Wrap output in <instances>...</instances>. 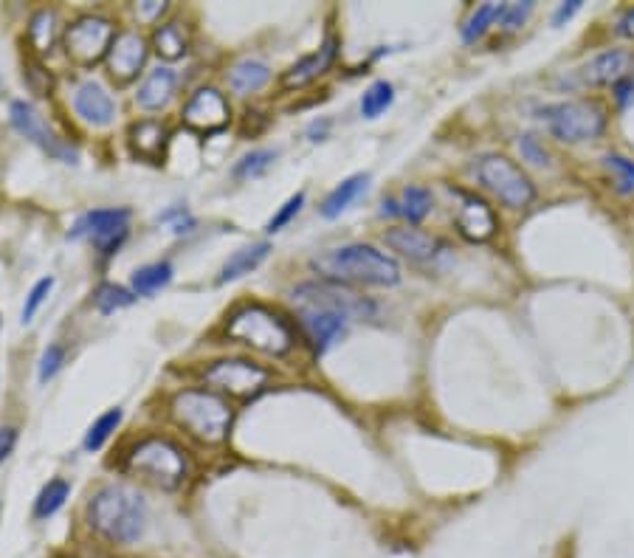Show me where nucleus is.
<instances>
[{
	"instance_id": "nucleus-22",
	"label": "nucleus",
	"mask_w": 634,
	"mask_h": 558,
	"mask_svg": "<svg viewBox=\"0 0 634 558\" xmlns=\"http://www.w3.org/2000/svg\"><path fill=\"white\" fill-rule=\"evenodd\" d=\"M457 226L468 240H488L496 232V217L485 203L471 195H463V206L457 212Z\"/></svg>"
},
{
	"instance_id": "nucleus-4",
	"label": "nucleus",
	"mask_w": 634,
	"mask_h": 558,
	"mask_svg": "<svg viewBox=\"0 0 634 558\" xmlns=\"http://www.w3.org/2000/svg\"><path fill=\"white\" fill-rule=\"evenodd\" d=\"M229 339L246 344L251 350H260L265 356H285L294 347V333L285 325V319L268 310L265 305H246L232 313L226 325Z\"/></svg>"
},
{
	"instance_id": "nucleus-8",
	"label": "nucleus",
	"mask_w": 634,
	"mask_h": 558,
	"mask_svg": "<svg viewBox=\"0 0 634 558\" xmlns=\"http://www.w3.org/2000/svg\"><path fill=\"white\" fill-rule=\"evenodd\" d=\"M203 381L212 387L217 395H229V398H240L248 401L254 395H260L268 384V370L243 361V358H226V361H215L212 367H206Z\"/></svg>"
},
{
	"instance_id": "nucleus-12",
	"label": "nucleus",
	"mask_w": 634,
	"mask_h": 558,
	"mask_svg": "<svg viewBox=\"0 0 634 558\" xmlns=\"http://www.w3.org/2000/svg\"><path fill=\"white\" fill-rule=\"evenodd\" d=\"M9 116H12V124H15V130L20 136H26L31 144H37L40 150H46L51 158H60L65 164H74L79 158L77 147H71L68 141H62L48 122L37 113V108L31 105V102H23V99H17L12 102V108H9Z\"/></svg>"
},
{
	"instance_id": "nucleus-9",
	"label": "nucleus",
	"mask_w": 634,
	"mask_h": 558,
	"mask_svg": "<svg viewBox=\"0 0 634 558\" xmlns=\"http://www.w3.org/2000/svg\"><path fill=\"white\" fill-rule=\"evenodd\" d=\"M116 40V29L108 17H79L65 29V51L77 65H96L108 57L110 46Z\"/></svg>"
},
{
	"instance_id": "nucleus-34",
	"label": "nucleus",
	"mask_w": 634,
	"mask_h": 558,
	"mask_svg": "<svg viewBox=\"0 0 634 558\" xmlns=\"http://www.w3.org/2000/svg\"><path fill=\"white\" fill-rule=\"evenodd\" d=\"M54 37H57V15L54 12L43 9V12H37V15L31 17L29 40L34 43L37 51H51Z\"/></svg>"
},
{
	"instance_id": "nucleus-43",
	"label": "nucleus",
	"mask_w": 634,
	"mask_h": 558,
	"mask_svg": "<svg viewBox=\"0 0 634 558\" xmlns=\"http://www.w3.org/2000/svg\"><path fill=\"white\" fill-rule=\"evenodd\" d=\"M15 440H17V432L15 429H0V460H6L12 449H15Z\"/></svg>"
},
{
	"instance_id": "nucleus-39",
	"label": "nucleus",
	"mask_w": 634,
	"mask_h": 558,
	"mask_svg": "<svg viewBox=\"0 0 634 558\" xmlns=\"http://www.w3.org/2000/svg\"><path fill=\"white\" fill-rule=\"evenodd\" d=\"M26 82H29V88L37 96H46L48 91H51V85H54V79H51V74H48L46 68L40 65V62H26Z\"/></svg>"
},
{
	"instance_id": "nucleus-32",
	"label": "nucleus",
	"mask_w": 634,
	"mask_h": 558,
	"mask_svg": "<svg viewBox=\"0 0 634 558\" xmlns=\"http://www.w3.org/2000/svg\"><path fill=\"white\" fill-rule=\"evenodd\" d=\"M277 153L274 150H254V153L243 155L237 164H234L232 175L237 181H251V178H260L268 172V167L274 164Z\"/></svg>"
},
{
	"instance_id": "nucleus-35",
	"label": "nucleus",
	"mask_w": 634,
	"mask_h": 558,
	"mask_svg": "<svg viewBox=\"0 0 634 558\" xmlns=\"http://www.w3.org/2000/svg\"><path fill=\"white\" fill-rule=\"evenodd\" d=\"M119 423H122V409L116 406V409L105 412V415H102V418L96 420L91 429H88V434H85V449L88 451L102 449V446L108 443L110 434L119 429Z\"/></svg>"
},
{
	"instance_id": "nucleus-14",
	"label": "nucleus",
	"mask_w": 634,
	"mask_h": 558,
	"mask_svg": "<svg viewBox=\"0 0 634 558\" xmlns=\"http://www.w3.org/2000/svg\"><path fill=\"white\" fill-rule=\"evenodd\" d=\"M232 108L226 102V96L215 88H201L189 96L184 105V122L198 130V133H217L229 124Z\"/></svg>"
},
{
	"instance_id": "nucleus-6",
	"label": "nucleus",
	"mask_w": 634,
	"mask_h": 558,
	"mask_svg": "<svg viewBox=\"0 0 634 558\" xmlns=\"http://www.w3.org/2000/svg\"><path fill=\"white\" fill-rule=\"evenodd\" d=\"M127 468L133 474H139L147 482H153L164 491H175L181 488L189 474V465H186L184 451L178 449L175 443L164 440V437H147L141 440L139 446L133 449L130 460H127Z\"/></svg>"
},
{
	"instance_id": "nucleus-18",
	"label": "nucleus",
	"mask_w": 634,
	"mask_h": 558,
	"mask_svg": "<svg viewBox=\"0 0 634 558\" xmlns=\"http://www.w3.org/2000/svg\"><path fill=\"white\" fill-rule=\"evenodd\" d=\"M74 110L93 127H108L116 116L110 93L99 82H82L74 93Z\"/></svg>"
},
{
	"instance_id": "nucleus-45",
	"label": "nucleus",
	"mask_w": 634,
	"mask_h": 558,
	"mask_svg": "<svg viewBox=\"0 0 634 558\" xmlns=\"http://www.w3.org/2000/svg\"><path fill=\"white\" fill-rule=\"evenodd\" d=\"M615 91H618V102H620V105H623V108H626V105H629V99H632V96H634V82H632V77L623 79V82H618V85H615Z\"/></svg>"
},
{
	"instance_id": "nucleus-3",
	"label": "nucleus",
	"mask_w": 634,
	"mask_h": 558,
	"mask_svg": "<svg viewBox=\"0 0 634 558\" xmlns=\"http://www.w3.org/2000/svg\"><path fill=\"white\" fill-rule=\"evenodd\" d=\"M172 420L184 429L189 437L201 440L206 446L226 443L232 429V403L212 389H184L170 403Z\"/></svg>"
},
{
	"instance_id": "nucleus-25",
	"label": "nucleus",
	"mask_w": 634,
	"mask_h": 558,
	"mask_svg": "<svg viewBox=\"0 0 634 558\" xmlns=\"http://www.w3.org/2000/svg\"><path fill=\"white\" fill-rule=\"evenodd\" d=\"M167 136H170V130L161 122H153V119H144V122H136L130 127V144H133V150L144 155V158H150V161L161 158L164 147H167Z\"/></svg>"
},
{
	"instance_id": "nucleus-30",
	"label": "nucleus",
	"mask_w": 634,
	"mask_h": 558,
	"mask_svg": "<svg viewBox=\"0 0 634 558\" xmlns=\"http://www.w3.org/2000/svg\"><path fill=\"white\" fill-rule=\"evenodd\" d=\"M71 496V485L65 480H51L40 491L37 496V502H34V516L37 519H48V516H54V513L60 511L62 505H65V499Z\"/></svg>"
},
{
	"instance_id": "nucleus-11",
	"label": "nucleus",
	"mask_w": 634,
	"mask_h": 558,
	"mask_svg": "<svg viewBox=\"0 0 634 558\" xmlns=\"http://www.w3.org/2000/svg\"><path fill=\"white\" fill-rule=\"evenodd\" d=\"M294 302L299 308L336 310V313H344L347 319H370L375 313V305L370 299L353 294L347 288H339L336 282H325V285L305 282L294 291Z\"/></svg>"
},
{
	"instance_id": "nucleus-17",
	"label": "nucleus",
	"mask_w": 634,
	"mask_h": 558,
	"mask_svg": "<svg viewBox=\"0 0 634 558\" xmlns=\"http://www.w3.org/2000/svg\"><path fill=\"white\" fill-rule=\"evenodd\" d=\"M147 62V40L136 31H122L116 34L113 46L108 51V74L119 85L139 77V71Z\"/></svg>"
},
{
	"instance_id": "nucleus-28",
	"label": "nucleus",
	"mask_w": 634,
	"mask_h": 558,
	"mask_svg": "<svg viewBox=\"0 0 634 558\" xmlns=\"http://www.w3.org/2000/svg\"><path fill=\"white\" fill-rule=\"evenodd\" d=\"M392 102H395V88H392V82H387V79L372 82L370 88L364 91V96H361V116H364V119H378Z\"/></svg>"
},
{
	"instance_id": "nucleus-2",
	"label": "nucleus",
	"mask_w": 634,
	"mask_h": 558,
	"mask_svg": "<svg viewBox=\"0 0 634 558\" xmlns=\"http://www.w3.org/2000/svg\"><path fill=\"white\" fill-rule=\"evenodd\" d=\"M147 502L127 485H108L88 505V522L110 544H136L147 530Z\"/></svg>"
},
{
	"instance_id": "nucleus-38",
	"label": "nucleus",
	"mask_w": 634,
	"mask_h": 558,
	"mask_svg": "<svg viewBox=\"0 0 634 558\" xmlns=\"http://www.w3.org/2000/svg\"><path fill=\"white\" fill-rule=\"evenodd\" d=\"M51 288H54V279L51 277L40 279V282L31 288L29 296H26V305H23V322H31V319H34V313L40 310L43 302H46V296L51 294Z\"/></svg>"
},
{
	"instance_id": "nucleus-40",
	"label": "nucleus",
	"mask_w": 634,
	"mask_h": 558,
	"mask_svg": "<svg viewBox=\"0 0 634 558\" xmlns=\"http://www.w3.org/2000/svg\"><path fill=\"white\" fill-rule=\"evenodd\" d=\"M62 364H65V350H62L60 344H51L46 353H43V358H40V381L43 384L51 381L62 370Z\"/></svg>"
},
{
	"instance_id": "nucleus-27",
	"label": "nucleus",
	"mask_w": 634,
	"mask_h": 558,
	"mask_svg": "<svg viewBox=\"0 0 634 558\" xmlns=\"http://www.w3.org/2000/svg\"><path fill=\"white\" fill-rule=\"evenodd\" d=\"M172 274H175V268H172L167 260H164V263L141 265L139 271L133 274V291H136L139 296L158 294L161 288H167V285H170Z\"/></svg>"
},
{
	"instance_id": "nucleus-33",
	"label": "nucleus",
	"mask_w": 634,
	"mask_h": 558,
	"mask_svg": "<svg viewBox=\"0 0 634 558\" xmlns=\"http://www.w3.org/2000/svg\"><path fill=\"white\" fill-rule=\"evenodd\" d=\"M93 302L102 313H116V310L130 308L136 302V296L130 294L122 285H113V282H102L93 294Z\"/></svg>"
},
{
	"instance_id": "nucleus-16",
	"label": "nucleus",
	"mask_w": 634,
	"mask_h": 558,
	"mask_svg": "<svg viewBox=\"0 0 634 558\" xmlns=\"http://www.w3.org/2000/svg\"><path fill=\"white\" fill-rule=\"evenodd\" d=\"M387 246L398 251L401 257L412 260V263H434L437 257L446 254V243L434 234L423 232L418 226H395L384 234Z\"/></svg>"
},
{
	"instance_id": "nucleus-36",
	"label": "nucleus",
	"mask_w": 634,
	"mask_h": 558,
	"mask_svg": "<svg viewBox=\"0 0 634 558\" xmlns=\"http://www.w3.org/2000/svg\"><path fill=\"white\" fill-rule=\"evenodd\" d=\"M604 161H606V167L615 172L618 192H623V195L634 192V158H626V155H620V153H609Z\"/></svg>"
},
{
	"instance_id": "nucleus-7",
	"label": "nucleus",
	"mask_w": 634,
	"mask_h": 558,
	"mask_svg": "<svg viewBox=\"0 0 634 558\" xmlns=\"http://www.w3.org/2000/svg\"><path fill=\"white\" fill-rule=\"evenodd\" d=\"M474 175L494 198H499L511 209H525L536 198L530 178L505 155H482L474 164Z\"/></svg>"
},
{
	"instance_id": "nucleus-42",
	"label": "nucleus",
	"mask_w": 634,
	"mask_h": 558,
	"mask_svg": "<svg viewBox=\"0 0 634 558\" xmlns=\"http://www.w3.org/2000/svg\"><path fill=\"white\" fill-rule=\"evenodd\" d=\"M519 150H522V155H525L527 161H533V164H539V167L547 164V158H550L536 136H522V139H519Z\"/></svg>"
},
{
	"instance_id": "nucleus-23",
	"label": "nucleus",
	"mask_w": 634,
	"mask_h": 558,
	"mask_svg": "<svg viewBox=\"0 0 634 558\" xmlns=\"http://www.w3.org/2000/svg\"><path fill=\"white\" fill-rule=\"evenodd\" d=\"M432 212V192L423 186H406L401 201H384V215H401L409 220V226L420 223L423 217Z\"/></svg>"
},
{
	"instance_id": "nucleus-13",
	"label": "nucleus",
	"mask_w": 634,
	"mask_h": 558,
	"mask_svg": "<svg viewBox=\"0 0 634 558\" xmlns=\"http://www.w3.org/2000/svg\"><path fill=\"white\" fill-rule=\"evenodd\" d=\"M127 223H130V209H93L74 223L71 237L74 240L88 237L105 257H110L127 237Z\"/></svg>"
},
{
	"instance_id": "nucleus-15",
	"label": "nucleus",
	"mask_w": 634,
	"mask_h": 558,
	"mask_svg": "<svg viewBox=\"0 0 634 558\" xmlns=\"http://www.w3.org/2000/svg\"><path fill=\"white\" fill-rule=\"evenodd\" d=\"M299 325L308 336L310 347L316 356H325L327 350L347 333L350 319L344 313L327 308H299Z\"/></svg>"
},
{
	"instance_id": "nucleus-41",
	"label": "nucleus",
	"mask_w": 634,
	"mask_h": 558,
	"mask_svg": "<svg viewBox=\"0 0 634 558\" xmlns=\"http://www.w3.org/2000/svg\"><path fill=\"white\" fill-rule=\"evenodd\" d=\"M530 12H533V3H505V12H502V17H499V23H502L508 31L519 29Z\"/></svg>"
},
{
	"instance_id": "nucleus-31",
	"label": "nucleus",
	"mask_w": 634,
	"mask_h": 558,
	"mask_svg": "<svg viewBox=\"0 0 634 558\" xmlns=\"http://www.w3.org/2000/svg\"><path fill=\"white\" fill-rule=\"evenodd\" d=\"M502 12H505V3H485V6H480V9L471 15V20L463 26L465 43H477L482 34L491 29L496 20L502 17Z\"/></svg>"
},
{
	"instance_id": "nucleus-19",
	"label": "nucleus",
	"mask_w": 634,
	"mask_h": 558,
	"mask_svg": "<svg viewBox=\"0 0 634 558\" xmlns=\"http://www.w3.org/2000/svg\"><path fill=\"white\" fill-rule=\"evenodd\" d=\"M336 51H339V40H336V37H327L325 46L319 48V51H313L310 57L299 60L294 68L285 71L282 85H285V88H305V85H310L313 79H319L322 74L330 71V65L336 60Z\"/></svg>"
},
{
	"instance_id": "nucleus-46",
	"label": "nucleus",
	"mask_w": 634,
	"mask_h": 558,
	"mask_svg": "<svg viewBox=\"0 0 634 558\" xmlns=\"http://www.w3.org/2000/svg\"><path fill=\"white\" fill-rule=\"evenodd\" d=\"M618 31H620V34H626V37H634V9L629 12V15H623Z\"/></svg>"
},
{
	"instance_id": "nucleus-21",
	"label": "nucleus",
	"mask_w": 634,
	"mask_h": 558,
	"mask_svg": "<svg viewBox=\"0 0 634 558\" xmlns=\"http://www.w3.org/2000/svg\"><path fill=\"white\" fill-rule=\"evenodd\" d=\"M268 82H271V68H268L263 60H254V57L234 62L232 68L226 71V85H229L237 96L260 93Z\"/></svg>"
},
{
	"instance_id": "nucleus-20",
	"label": "nucleus",
	"mask_w": 634,
	"mask_h": 558,
	"mask_svg": "<svg viewBox=\"0 0 634 558\" xmlns=\"http://www.w3.org/2000/svg\"><path fill=\"white\" fill-rule=\"evenodd\" d=\"M178 88V74L172 68H155L150 77L144 79L136 93V105L141 110H161L167 108Z\"/></svg>"
},
{
	"instance_id": "nucleus-26",
	"label": "nucleus",
	"mask_w": 634,
	"mask_h": 558,
	"mask_svg": "<svg viewBox=\"0 0 634 558\" xmlns=\"http://www.w3.org/2000/svg\"><path fill=\"white\" fill-rule=\"evenodd\" d=\"M367 184H370V175H353V178L341 181V184L327 195L325 201H322V209H319V212L325 217H339L341 212L367 189Z\"/></svg>"
},
{
	"instance_id": "nucleus-37",
	"label": "nucleus",
	"mask_w": 634,
	"mask_h": 558,
	"mask_svg": "<svg viewBox=\"0 0 634 558\" xmlns=\"http://www.w3.org/2000/svg\"><path fill=\"white\" fill-rule=\"evenodd\" d=\"M302 206H305V192H296L294 198H288V201H285V206L279 209L277 215L268 220V226H265V229H268L271 234L279 232V229H285V226H288V223H291V220H294V217L302 212Z\"/></svg>"
},
{
	"instance_id": "nucleus-44",
	"label": "nucleus",
	"mask_w": 634,
	"mask_h": 558,
	"mask_svg": "<svg viewBox=\"0 0 634 558\" xmlns=\"http://www.w3.org/2000/svg\"><path fill=\"white\" fill-rule=\"evenodd\" d=\"M578 9H581V0H570V3H561V6H558V12L553 15V23H556V26H561V23H564V20H570V17H573L575 12H578Z\"/></svg>"
},
{
	"instance_id": "nucleus-1",
	"label": "nucleus",
	"mask_w": 634,
	"mask_h": 558,
	"mask_svg": "<svg viewBox=\"0 0 634 558\" xmlns=\"http://www.w3.org/2000/svg\"><path fill=\"white\" fill-rule=\"evenodd\" d=\"M310 268L327 282H347V285H372V288H392L401 282V265L378 248L353 243V246L330 248L313 257Z\"/></svg>"
},
{
	"instance_id": "nucleus-5",
	"label": "nucleus",
	"mask_w": 634,
	"mask_h": 558,
	"mask_svg": "<svg viewBox=\"0 0 634 558\" xmlns=\"http://www.w3.org/2000/svg\"><path fill=\"white\" fill-rule=\"evenodd\" d=\"M539 122L567 144L598 139L606 130V108L598 99H567L536 110Z\"/></svg>"
},
{
	"instance_id": "nucleus-10",
	"label": "nucleus",
	"mask_w": 634,
	"mask_h": 558,
	"mask_svg": "<svg viewBox=\"0 0 634 558\" xmlns=\"http://www.w3.org/2000/svg\"><path fill=\"white\" fill-rule=\"evenodd\" d=\"M634 54L623 48H609L604 54H595L592 60L578 65L575 71L564 74L558 85L581 91V88H598V85H618L623 79L632 77Z\"/></svg>"
},
{
	"instance_id": "nucleus-47",
	"label": "nucleus",
	"mask_w": 634,
	"mask_h": 558,
	"mask_svg": "<svg viewBox=\"0 0 634 558\" xmlns=\"http://www.w3.org/2000/svg\"><path fill=\"white\" fill-rule=\"evenodd\" d=\"M0 93H3V82H0Z\"/></svg>"
},
{
	"instance_id": "nucleus-29",
	"label": "nucleus",
	"mask_w": 634,
	"mask_h": 558,
	"mask_svg": "<svg viewBox=\"0 0 634 558\" xmlns=\"http://www.w3.org/2000/svg\"><path fill=\"white\" fill-rule=\"evenodd\" d=\"M155 51L164 60H178L186 54V34L181 29V23H167L161 29H155Z\"/></svg>"
},
{
	"instance_id": "nucleus-24",
	"label": "nucleus",
	"mask_w": 634,
	"mask_h": 558,
	"mask_svg": "<svg viewBox=\"0 0 634 558\" xmlns=\"http://www.w3.org/2000/svg\"><path fill=\"white\" fill-rule=\"evenodd\" d=\"M271 254V243H254V246H246L240 248V251H234L232 257L223 263L220 268V277L217 282L220 285H226V282H234V279L246 277L251 271H257L260 265L265 263V257Z\"/></svg>"
}]
</instances>
